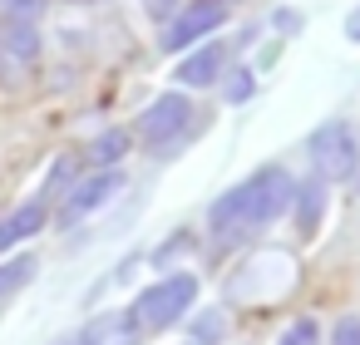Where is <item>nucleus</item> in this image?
<instances>
[{"instance_id":"nucleus-7","label":"nucleus","mask_w":360,"mask_h":345,"mask_svg":"<svg viewBox=\"0 0 360 345\" xmlns=\"http://www.w3.org/2000/svg\"><path fill=\"white\" fill-rule=\"evenodd\" d=\"M124 188V173H114V168H104V173H94V178H84L75 193H70V207H65V222H75V217H89L94 207H104L114 193Z\"/></svg>"},{"instance_id":"nucleus-9","label":"nucleus","mask_w":360,"mask_h":345,"mask_svg":"<svg viewBox=\"0 0 360 345\" xmlns=\"http://www.w3.org/2000/svg\"><path fill=\"white\" fill-rule=\"evenodd\" d=\"M45 227V202L35 197V202H20L11 217H0V252H11L15 242H25V237H35Z\"/></svg>"},{"instance_id":"nucleus-23","label":"nucleus","mask_w":360,"mask_h":345,"mask_svg":"<svg viewBox=\"0 0 360 345\" xmlns=\"http://www.w3.org/2000/svg\"><path fill=\"white\" fill-rule=\"evenodd\" d=\"M188 345H198V340H188Z\"/></svg>"},{"instance_id":"nucleus-20","label":"nucleus","mask_w":360,"mask_h":345,"mask_svg":"<svg viewBox=\"0 0 360 345\" xmlns=\"http://www.w3.org/2000/svg\"><path fill=\"white\" fill-rule=\"evenodd\" d=\"M60 345H84V340H79V330H75V335H65V340H60Z\"/></svg>"},{"instance_id":"nucleus-24","label":"nucleus","mask_w":360,"mask_h":345,"mask_svg":"<svg viewBox=\"0 0 360 345\" xmlns=\"http://www.w3.org/2000/svg\"><path fill=\"white\" fill-rule=\"evenodd\" d=\"M217 6H222V0H217Z\"/></svg>"},{"instance_id":"nucleus-22","label":"nucleus","mask_w":360,"mask_h":345,"mask_svg":"<svg viewBox=\"0 0 360 345\" xmlns=\"http://www.w3.org/2000/svg\"><path fill=\"white\" fill-rule=\"evenodd\" d=\"M350 183H355V188H360V178H350Z\"/></svg>"},{"instance_id":"nucleus-1","label":"nucleus","mask_w":360,"mask_h":345,"mask_svg":"<svg viewBox=\"0 0 360 345\" xmlns=\"http://www.w3.org/2000/svg\"><path fill=\"white\" fill-rule=\"evenodd\" d=\"M291 197H296V183H291V173H286L281 163L257 168L252 178H242L237 188H227V193L212 202L207 227H212V237H217L222 247H237V242H247L252 232H262L276 212H286Z\"/></svg>"},{"instance_id":"nucleus-14","label":"nucleus","mask_w":360,"mask_h":345,"mask_svg":"<svg viewBox=\"0 0 360 345\" xmlns=\"http://www.w3.org/2000/svg\"><path fill=\"white\" fill-rule=\"evenodd\" d=\"M30 271H35V261H30V256H20V261H11V266H0V296H11V291H20Z\"/></svg>"},{"instance_id":"nucleus-18","label":"nucleus","mask_w":360,"mask_h":345,"mask_svg":"<svg viewBox=\"0 0 360 345\" xmlns=\"http://www.w3.org/2000/svg\"><path fill=\"white\" fill-rule=\"evenodd\" d=\"M217 335H222V320H217V315H202V325H193V340H198V345H207V340H217Z\"/></svg>"},{"instance_id":"nucleus-15","label":"nucleus","mask_w":360,"mask_h":345,"mask_svg":"<svg viewBox=\"0 0 360 345\" xmlns=\"http://www.w3.org/2000/svg\"><path fill=\"white\" fill-rule=\"evenodd\" d=\"M252 89H257V84H252V70H237V74L227 79V89H222V94H227V104H247V99H252Z\"/></svg>"},{"instance_id":"nucleus-17","label":"nucleus","mask_w":360,"mask_h":345,"mask_svg":"<svg viewBox=\"0 0 360 345\" xmlns=\"http://www.w3.org/2000/svg\"><path fill=\"white\" fill-rule=\"evenodd\" d=\"M330 345H360V320H355V315L335 320V330H330Z\"/></svg>"},{"instance_id":"nucleus-4","label":"nucleus","mask_w":360,"mask_h":345,"mask_svg":"<svg viewBox=\"0 0 360 345\" xmlns=\"http://www.w3.org/2000/svg\"><path fill=\"white\" fill-rule=\"evenodd\" d=\"M193 124V104L188 94H158L143 114H139V138L153 143V148H168L173 138H183Z\"/></svg>"},{"instance_id":"nucleus-2","label":"nucleus","mask_w":360,"mask_h":345,"mask_svg":"<svg viewBox=\"0 0 360 345\" xmlns=\"http://www.w3.org/2000/svg\"><path fill=\"white\" fill-rule=\"evenodd\" d=\"M193 301H198V276H193V271H178V276L153 281V286L134 301V320H139L143 330H163V325L183 320V311H188Z\"/></svg>"},{"instance_id":"nucleus-8","label":"nucleus","mask_w":360,"mask_h":345,"mask_svg":"<svg viewBox=\"0 0 360 345\" xmlns=\"http://www.w3.org/2000/svg\"><path fill=\"white\" fill-rule=\"evenodd\" d=\"M222 65H227V50H222V45H198V55H188V60L178 65V84H188V89L217 84Z\"/></svg>"},{"instance_id":"nucleus-21","label":"nucleus","mask_w":360,"mask_h":345,"mask_svg":"<svg viewBox=\"0 0 360 345\" xmlns=\"http://www.w3.org/2000/svg\"><path fill=\"white\" fill-rule=\"evenodd\" d=\"M0 65H6V50H0Z\"/></svg>"},{"instance_id":"nucleus-12","label":"nucleus","mask_w":360,"mask_h":345,"mask_svg":"<svg viewBox=\"0 0 360 345\" xmlns=\"http://www.w3.org/2000/svg\"><path fill=\"white\" fill-rule=\"evenodd\" d=\"M124 153H129V134H124V129H109V134H99V138L89 143V163H99V168L119 163Z\"/></svg>"},{"instance_id":"nucleus-19","label":"nucleus","mask_w":360,"mask_h":345,"mask_svg":"<svg viewBox=\"0 0 360 345\" xmlns=\"http://www.w3.org/2000/svg\"><path fill=\"white\" fill-rule=\"evenodd\" d=\"M345 35H350V40H355V45H360V6H355V15H350V20H345Z\"/></svg>"},{"instance_id":"nucleus-11","label":"nucleus","mask_w":360,"mask_h":345,"mask_svg":"<svg viewBox=\"0 0 360 345\" xmlns=\"http://www.w3.org/2000/svg\"><path fill=\"white\" fill-rule=\"evenodd\" d=\"M0 50H6V55H15L20 65L25 60H35L40 55V30H35V20H0Z\"/></svg>"},{"instance_id":"nucleus-6","label":"nucleus","mask_w":360,"mask_h":345,"mask_svg":"<svg viewBox=\"0 0 360 345\" xmlns=\"http://www.w3.org/2000/svg\"><path fill=\"white\" fill-rule=\"evenodd\" d=\"M84 345H139L143 340V325L134 320V311H109V315H94L84 330H79Z\"/></svg>"},{"instance_id":"nucleus-10","label":"nucleus","mask_w":360,"mask_h":345,"mask_svg":"<svg viewBox=\"0 0 360 345\" xmlns=\"http://www.w3.org/2000/svg\"><path fill=\"white\" fill-rule=\"evenodd\" d=\"M291 207H296V227L311 237L316 227H321V212H326V178H306V183H296V197H291Z\"/></svg>"},{"instance_id":"nucleus-16","label":"nucleus","mask_w":360,"mask_h":345,"mask_svg":"<svg viewBox=\"0 0 360 345\" xmlns=\"http://www.w3.org/2000/svg\"><path fill=\"white\" fill-rule=\"evenodd\" d=\"M0 11H6L11 20H35L45 11V0H0Z\"/></svg>"},{"instance_id":"nucleus-3","label":"nucleus","mask_w":360,"mask_h":345,"mask_svg":"<svg viewBox=\"0 0 360 345\" xmlns=\"http://www.w3.org/2000/svg\"><path fill=\"white\" fill-rule=\"evenodd\" d=\"M311 163H316V178H355V158H360V138L350 124H321L311 134Z\"/></svg>"},{"instance_id":"nucleus-5","label":"nucleus","mask_w":360,"mask_h":345,"mask_svg":"<svg viewBox=\"0 0 360 345\" xmlns=\"http://www.w3.org/2000/svg\"><path fill=\"white\" fill-rule=\"evenodd\" d=\"M222 20H227V6H217V0H193V6H183V11L168 20V30H163V50L178 55V50L198 45V40H207Z\"/></svg>"},{"instance_id":"nucleus-13","label":"nucleus","mask_w":360,"mask_h":345,"mask_svg":"<svg viewBox=\"0 0 360 345\" xmlns=\"http://www.w3.org/2000/svg\"><path fill=\"white\" fill-rule=\"evenodd\" d=\"M276 345H321V325H316L311 315H301V320H291V325L281 330Z\"/></svg>"}]
</instances>
